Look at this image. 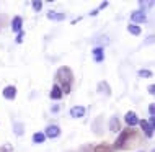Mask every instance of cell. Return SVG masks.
I'll use <instances>...</instances> for the list:
<instances>
[{
  "instance_id": "6da1fadb",
  "label": "cell",
  "mask_w": 155,
  "mask_h": 152,
  "mask_svg": "<svg viewBox=\"0 0 155 152\" xmlns=\"http://www.w3.org/2000/svg\"><path fill=\"white\" fill-rule=\"evenodd\" d=\"M56 79H57V85L61 87L62 93H69L70 88H72V82H74V74L72 70H70V67L67 66H62L59 67V70H57L56 74Z\"/></svg>"
},
{
  "instance_id": "7a4b0ae2",
  "label": "cell",
  "mask_w": 155,
  "mask_h": 152,
  "mask_svg": "<svg viewBox=\"0 0 155 152\" xmlns=\"http://www.w3.org/2000/svg\"><path fill=\"white\" fill-rule=\"evenodd\" d=\"M134 134H136V133H134V129H131V128L123 129V131H121V134H119V137L116 139L113 149H126V147H127V141L134 137Z\"/></svg>"
},
{
  "instance_id": "3957f363",
  "label": "cell",
  "mask_w": 155,
  "mask_h": 152,
  "mask_svg": "<svg viewBox=\"0 0 155 152\" xmlns=\"http://www.w3.org/2000/svg\"><path fill=\"white\" fill-rule=\"evenodd\" d=\"M44 136H46V139H56V137H59L61 136V128L57 124H51V126H48L46 128V131H44Z\"/></svg>"
},
{
  "instance_id": "277c9868",
  "label": "cell",
  "mask_w": 155,
  "mask_h": 152,
  "mask_svg": "<svg viewBox=\"0 0 155 152\" xmlns=\"http://www.w3.org/2000/svg\"><path fill=\"white\" fill-rule=\"evenodd\" d=\"M131 20H132V25L136 23H145L147 22V15H145V12L142 10H136L131 13Z\"/></svg>"
},
{
  "instance_id": "5b68a950",
  "label": "cell",
  "mask_w": 155,
  "mask_h": 152,
  "mask_svg": "<svg viewBox=\"0 0 155 152\" xmlns=\"http://www.w3.org/2000/svg\"><path fill=\"white\" fill-rule=\"evenodd\" d=\"M2 95L5 96L7 100H15L16 98V87L13 85H8L3 88V92H2Z\"/></svg>"
},
{
  "instance_id": "8992f818",
  "label": "cell",
  "mask_w": 155,
  "mask_h": 152,
  "mask_svg": "<svg viewBox=\"0 0 155 152\" xmlns=\"http://www.w3.org/2000/svg\"><path fill=\"white\" fill-rule=\"evenodd\" d=\"M124 121H126V123H127L129 126H136V124H139V118H137V115H136L134 111H127V113H126Z\"/></svg>"
},
{
  "instance_id": "52a82bcc",
  "label": "cell",
  "mask_w": 155,
  "mask_h": 152,
  "mask_svg": "<svg viewBox=\"0 0 155 152\" xmlns=\"http://www.w3.org/2000/svg\"><path fill=\"white\" fill-rule=\"evenodd\" d=\"M139 124H140L142 131H144V134H145L147 137H152V136H153V129L150 128V124L147 123V120H139Z\"/></svg>"
},
{
  "instance_id": "ba28073f",
  "label": "cell",
  "mask_w": 155,
  "mask_h": 152,
  "mask_svg": "<svg viewBox=\"0 0 155 152\" xmlns=\"http://www.w3.org/2000/svg\"><path fill=\"white\" fill-rule=\"evenodd\" d=\"M85 113H87L85 106H74V108H70V116H72V118H83V116H85Z\"/></svg>"
},
{
  "instance_id": "9c48e42d",
  "label": "cell",
  "mask_w": 155,
  "mask_h": 152,
  "mask_svg": "<svg viewBox=\"0 0 155 152\" xmlns=\"http://www.w3.org/2000/svg\"><path fill=\"white\" fill-rule=\"evenodd\" d=\"M21 26H23L21 16H15L12 20V29H13V33H21Z\"/></svg>"
},
{
  "instance_id": "30bf717a",
  "label": "cell",
  "mask_w": 155,
  "mask_h": 152,
  "mask_svg": "<svg viewBox=\"0 0 155 152\" xmlns=\"http://www.w3.org/2000/svg\"><path fill=\"white\" fill-rule=\"evenodd\" d=\"M62 90H61V87L57 85V83H54L52 85V88H51V93H49V96H51L52 100H61L62 98Z\"/></svg>"
},
{
  "instance_id": "8fae6325",
  "label": "cell",
  "mask_w": 155,
  "mask_h": 152,
  "mask_svg": "<svg viewBox=\"0 0 155 152\" xmlns=\"http://www.w3.org/2000/svg\"><path fill=\"white\" fill-rule=\"evenodd\" d=\"M121 129V123H119V118L118 116H113L111 121H110V131H113V133H116V131Z\"/></svg>"
},
{
  "instance_id": "7c38bea8",
  "label": "cell",
  "mask_w": 155,
  "mask_h": 152,
  "mask_svg": "<svg viewBox=\"0 0 155 152\" xmlns=\"http://www.w3.org/2000/svg\"><path fill=\"white\" fill-rule=\"evenodd\" d=\"M93 152H113V146H110L108 142H101L95 147Z\"/></svg>"
},
{
  "instance_id": "4fadbf2b",
  "label": "cell",
  "mask_w": 155,
  "mask_h": 152,
  "mask_svg": "<svg viewBox=\"0 0 155 152\" xmlns=\"http://www.w3.org/2000/svg\"><path fill=\"white\" fill-rule=\"evenodd\" d=\"M93 59L96 62H101L103 59H104V51L103 48H95L93 49Z\"/></svg>"
},
{
  "instance_id": "5bb4252c",
  "label": "cell",
  "mask_w": 155,
  "mask_h": 152,
  "mask_svg": "<svg viewBox=\"0 0 155 152\" xmlns=\"http://www.w3.org/2000/svg\"><path fill=\"white\" fill-rule=\"evenodd\" d=\"M48 18L49 20H54V22H62V20H65V15L64 13H56V12H48Z\"/></svg>"
},
{
  "instance_id": "9a60e30c",
  "label": "cell",
  "mask_w": 155,
  "mask_h": 152,
  "mask_svg": "<svg viewBox=\"0 0 155 152\" xmlns=\"http://www.w3.org/2000/svg\"><path fill=\"white\" fill-rule=\"evenodd\" d=\"M127 31L129 33H131V35H134V36H139L140 35V33H142V28L139 26V25H129V26H127Z\"/></svg>"
},
{
  "instance_id": "2e32d148",
  "label": "cell",
  "mask_w": 155,
  "mask_h": 152,
  "mask_svg": "<svg viewBox=\"0 0 155 152\" xmlns=\"http://www.w3.org/2000/svg\"><path fill=\"white\" fill-rule=\"evenodd\" d=\"M98 90L100 92H104V95H106V96L111 95V88H110V85H108L106 82H100L98 83Z\"/></svg>"
},
{
  "instance_id": "e0dca14e",
  "label": "cell",
  "mask_w": 155,
  "mask_h": 152,
  "mask_svg": "<svg viewBox=\"0 0 155 152\" xmlns=\"http://www.w3.org/2000/svg\"><path fill=\"white\" fill-rule=\"evenodd\" d=\"M44 141H46L44 133H35L33 134V142H36V144H43Z\"/></svg>"
},
{
  "instance_id": "ac0fdd59",
  "label": "cell",
  "mask_w": 155,
  "mask_h": 152,
  "mask_svg": "<svg viewBox=\"0 0 155 152\" xmlns=\"http://www.w3.org/2000/svg\"><path fill=\"white\" fill-rule=\"evenodd\" d=\"M33 10L35 12H41V8H43V2L41 0H33Z\"/></svg>"
},
{
  "instance_id": "d6986e66",
  "label": "cell",
  "mask_w": 155,
  "mask_h": 152,
  "mask_svg": "<svg viewBox=\"0 0 155 152\" xmlns=\"http://www.w3.org/2000/svg\"><path fill=\"white\" fill-rule=\"evenodd\" d=\"M152 75V70H139V77H150Z\"/></svg>"
},
{
  "instance_id": "ffe728a7",
  "label": "cell",
  "mask_w": 155,
  "mask_h": 152,
  "mask_svg": "<svg viewBox=\"0 0 155 152\" xmlns=\"http://www.w3.org/2000/svg\"><path fill=\"white\" fill-rule=\"evenodd\" d=\"M149 113H150V116H153V115H155V105H153V103H150V105H149Z\"/></svg>"
},
{
  "instance_id": "44dd1931",
  "label": "cell",
  "mask_w": 155,
  "mask_h": 152,
  "mask_svg": "<svg viewBox=\"0 0 155 152\" xmlns=\"http://www.w3.org/2000/svg\"><path fill=\"white\" fill-rule=\"evenodd\" d=\"M108 5H110V2H108V0H104V2H101V5L98 7V12H100V10H103V8H106Z\"/></svg>"
},
{
  "instance_id": "7402d4cb",
  "label": "cell",
  "mask_w": 155,
  "mask_h": 152,
  "mask_svg": "<svg viewBox=\"0 0 155 152\" xmlns=\"http://www.w3.org/2000/svg\"><path fill=\"white\" fill-rule=\"evenodd\" d=\"M23 36H25V33L21 31V33H18V36H16V43H21V41H23Z\"/></svg>"
},
{
  "instance_id": "603a6c76",
  "label": "cell",
  "mask_w": 155,
  "mask_h": 152,
  "mask_svg": "<svg viewBox=\"0 0 155 152\" xmlns=\"http://www.w3.org/2000/svg\"><path fill=\"white\" fill-rule=\"evenodd\" d=\"M12 149H10V147H8V146H5V147H0V152H10Z\"/></svg>"
},
{
  "instance_id": "cb8c5ba5",
  "label": "cell",
  "mask_w": 155,
  "mask_h": 152,
  "mask_svg": "<svg viewBox=\"0 0 155 152\" xmlns=\"http://www.w3.org/2000/svg\"><path fill=\"white\" fill-rule=\"evenodd\" d=\"M59 108H61L59 105H54V106H52V111H54V113H57V111H59Z\"/></svg>"
},
{
  "instance_id": "d4e9b609",
  "label": "cell",
  "mask_w": 155,
  "mask_h": 152,
  "mask_svg": "<svg viewBox=\"0 0 155 152\" xmlns=\"http://www.w3.org/2000/svg\"><path fill=\"white\" fill-rule=\"evenodd\" d=\"M153 43V36H149L147 38V44H152Z\"/></svg>"
},
{
  "instance_id": "484cf974",
  "label": "cell",
  "mask_w": 155,
  "mask_h": 152,
  "mask_svg": "<svg viewBox=\"0 0 155 152\" xmlns=\"http://www.w3.org/2000/svg\"><path fill=\"white\" fill-rule=\"evenodd\" d=\"M153 92H155V87H153V85H150V87H149V93H152V95H153Z\"/></svg>"
},
{
  "instance_id": "4316f807",
  "label": "cell",
  "mask_w": 155,
  "mask_h": 152,
  "mask_svg": "<svg viewBox=\"0 0 155 152\" xmlns=\"http://www.w3.org/2000/svg\"><path fill=\"white\" fill-rule=\"evenodd\" d=\"M140 152H142V150H140Z\"/></svg>"
}]
</instances>
